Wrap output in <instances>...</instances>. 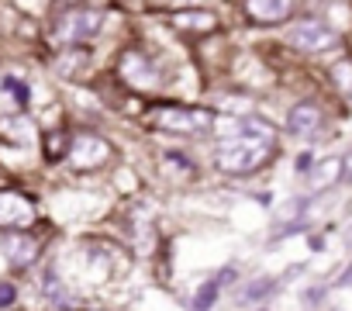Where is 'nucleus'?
Masks as SVG:
<instances>
[{
	"mask_svg": "<svg viewBox=\"0 0 352 311\" xmlns=\"http://www.w3.org/2000/svg\"><path fill=\"white\" fill-rule=\"evenodd\" d=\"M270 156H273V142L252 138V135H239V138H225L221 142L214 163H218V170H225L232 177H242V173L259 170Z\"/></svg>",
	"mask_w": 352,
	"mask_h": 311,
	"instance_id": "nucleus-1",
	"label": "nucleus"
},
{
	"mask_svg": "<svg viewBox=\"0 0 352 311\" xmlns=\"http://www.w3.org/2000/svg\"><path fill=\"white\" fill-rule=\"evenodd\" d=\"M152 121L166 131H180V135H204L214 128V114L204 107H184V104H162L152 107Z\"/></svg>",
	"mask_w": 352,
	"mask_h": 311,
	"instance_id": "nucleus-2",
	"label": "nucleus"
},
{
	"mask_svg": "<svg viewBox=\"0 0 352 311\" xmlns=\"http://www.w3.org/2000/svg\"><path fill=\"white\" fill-rule=\"evenodd\" d=\"M104 28V11H90V8H69L56 18L52 25V39L59 45H76V42H87L94 39L97 32Z\"/></svg>",
	"mask_w": 352,
	"mask_h": 311,
	"instance_id": "nucleus-3",
	"label": "nucleus"
},
{
	"mask_svg": "<svg viewBox=\"0 0 352 311\" xmlns=\"http://www.w3.org/2000/svg\"><path fill=\"white\" fill-rule=\"evenodd\" d=\"M287 39H290V45H297V49H304V52H324V49H331V45L338 42V35H335L324 21H314V18L297 21V25L287 32Z\"/></svg>",
	"mask_w": 352,
	"mask_h": 311,
	"instance_id": "nucleus-4",
	"label": "nucleus"
},
{
	"mask_svg": "<svg viewBox=\"0 0 352 311\" xmlns=\"http://www.w3.org/2000/svg\"><path fill=\"white\" fill-rule=\"evenodd\" d=\"M35 222V204L25 194L4 191L0 194V228H25Z\"/></svg>",
	"mask_w": 352,
	"mask_h": 311,
	"instance_id": "nucleus-5",
	"label": "nucleus"
},
{
	"mask_svg": "<svg viewBox=\"0 0 352 311\" xmlns=\"http://www.w3.org/2000/svg\"><path fill=\"white\" fill-rule=\"evenodd\" d=\"M107 156H111V145L104 138H97V135H80L69 145V160H73L76 170H94V167H100L107 160Z\"/></svg>",
	"mask_w": 352,
	"mask_h": 311,
	"instance_id": "nucleus-6",
	"label": "nucleus"
},
{
	"mask_svg": "<svg viewBox=\"0 0 352 311\" xmlns=\"http://www.w3.org/2000/svg\"><path fill=\"white\" fill-rule=\"evenodd\" d=\"M294 0H245V14L259 25H280L290 18Z\"/></svg>",
	"mask_w": 352,
	"mask_h": 311,
	"instance_id": "nucleus-7",
	"label": "nucleus"
},
{
	"mask_svg": "<svg viewBox=\"0 0 352 311\" xmlns=\"http://www.w3.org/2000/svg\"><path fill=\"white\" fill-rule=\"evenodd\" d=\"M0 246H4V256L11 259V266H28L38 256V242L25 232H8L0 239Z\"/></svg>",
	"mask_w": 352,
	"mask_h": 311,
	"instance_id": "nucleus-8",
	"label": "nucleus"
},
{
	"mask_svg": "<svg viewBox=\"0 0 352 311\" xmlns=\"http://www.w3.org/2000/svg\"><path fill=\"white\" fill-rule=\"evenodd\" d=\"M342 173H345V156H328V160L314 163V170L307 173V187L311 191H328L342 180Z\"/></svg>",
	"mask_w": 352,
	"mask_h": 311,
	"instance_id": "nucleus-9",
	"label": "nucleus"
},
{
	"mask_svg": "<svg viewBox=\"0 0 352 311\" xmlns=\"http://www.w3.org/2000/svg\"><path fill=\"white\" fill-rule=\"evenodd\" d=\"M287 128L294 131V135H314L318 128H321V107L318 104H294L290 107V114H287Z\"/></svg>",
	"mask_w": 352,
	"mask_h": 311,
	"instance_id": "nucleus-10",
	"label": "nucleus"
},
{
	"mask_svg": "<svg viewBox=\"0 0 352 311\" xmlns=\"http://www.w3.org/2000/svg\"><path fill=\"white\" fill-rule=\"evenodd\" d=\"M121 73H124L128 83H155V73H152V66H148V59L142 52H128Z\"/></svg>",
	"mask_w": 352,
	"mask_h": 311,
	"instance_id": "nucleus-11",
	"label": "nucleus"
},
{
	"mask_svg": "<svg viewBox=\"0 0 352 311\" xmlns=\"http://www.w3.org/2000/svg\"><path fill=\"white\" fill-rule=\"evenodd\" d=\"M173 25L184 32H211L218 25V18L204 14V11H180V14H173Z\"/></svg>",
	"mask_w": 352,
	"mask_h": 311,
	"instance_id": "nucleus-12",
	"label": "nucleus"
},
{
	"mask_svg": "<svg viewBox=\"0 0 352 311\" xmlns=\"http://www.w3.org/2000/svg\"><path fill=\"white\" fill-rule=\"evenodd\" d=\"M218 290H221V280H208V283L194 294V311H208V308L218 301Z\"/></svg>",
	"mask_w": 352,
	"mask_h": 311,
	"instance_id": "nucleus-13",
	"label": "nucleus"
},
{
	"mask_svg": "<svg viewBox=\"0 0 352 311\" xmlns=\"http://www.w3.org/2000/svg\"><path fill=\"white\" fill-rule=\"evenodd\" d=\"M66 131H52L49 138H45V156H49V160L56 163V160H63V156H66Z\"/></svg>",
	"mask_w": 352,
	"mask_h": 311,
	"instance_id": "nucleus-14",
	"label": "nucleus"
},
{
	"mask_svg": "<svg viewBox=\"0 0 352 311\" xmlns=\"http://www.w3.org/2000/svg\"><path fill=\"white\" fill-rule=\"evenodd\" d=\"M0 83L8 87V97H11L14 104H21V107L28 104V83H21V80H14V76H4Z\"/></svg>",
	"mask_w": 352,
	"mask_h": 311,
	"instance_id": "nucleus-15",
	"label": "nucleus"
},
{
	"mask_svg": "<svg viewBox=\"0 0 352 311\" xmlns=\"http://www.w3.org/2000/svg\"><path fill=\"white\" fill-rule=\"evenodd\" d=\"M270 290H273V280L263 277V280H256V287H249L242 297H245V301H256V297H263V294H270Z\"/></svg>",
	"mask_w": 352,
	"mask_h": 311,
	"instance_id": "nucleus-16",
	"label": "nucleus"
},
{
	"mask_svg": "<svg viewBox=\"0 0 352 311\" xmlns=\"http://www.w3.org/2000/svg\"><path fill=\"white\" fill-rule=\"evenodd\" d=\"M11 301H14V287L0 283V304H11Z\"/></svg>",
	"mask_w": 352,
	"mask_h": 311,
	"instance_id": "nucleus-17",
	"label": "nucleus"
}]
</instances>
